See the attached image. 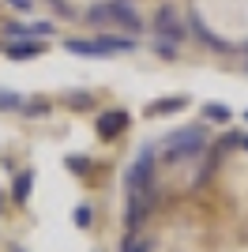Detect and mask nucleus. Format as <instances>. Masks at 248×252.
Here are the masks:
<instances>
[{"label":"nucleus","mask_w":248,"mask_h":252,"mask_svg":"<svg viewBox=\"0 0 248 252\" xmlns=\"http://www.w3.org/2000/svg\"><path fill=\"white\" fill-rule=\"evenodd\" d=\"M87 23L94 27H117V31H128V34H139L143 31V19H139V11L132 8V0H105V4H94L87 11Z\"/></svg>","instance_id":"obj_1"},{"label":"nucleus","mask_w":248,"mask_h":252,"mask_svg":"<svg viewBox=\"0 0 248 252\" xmlns=\"http://www.w3.org/2000/svg\"><path fill=\"white\" fill-rule=\"evenodd\" d=\"M162 147L169 151V158H173V162H188V158H196L199 151L207 147V128L185 125V128H177V132H169Z\"/></svg>","instance_id":"obj_2"},{"label":"nucleus","mask_w":248,"mask_h":252,"mask_svg":"<svg viewBox=\"0 0 248 252\" xmlns=\"http://www.w3.org/2000/svg\"><path fill=\"white\" fill-rule=\"evenodd\" d=\"M155 34L162 42H173V45H181L188 38V23L181 19V11H177L173 4H162V8L155 11Z\"/></svg>","instance_id":"obj_3"},{"label":"nucleus","mask_w":248,"mask_h":252,"mask_svg":"<svg viewBox=\"0 0 248 252\" xmlns=\"http://www.w3.org/2000/svg\"><path fill=\"white\" fill-rule=\"evenodd\" d=\"M151 173H155V151L143 147V151H139V158L132 162V169H128V177H124V181H128V192L139 196L143 189H151Z\"/></svg>","instance_id":"obj_4"},{"label":"nucleus","mask_w":248,"mask_h":252,"mask_svg":"<svg viewBox=\"0 0 248 252\" xmlns=\"http://www.w3.org/2000/svg\"><path fill=\"white\" fill-rule=\"evenodd\" d=\"M4 34L15 38V42H23V38H45V34H53V23H8Z\"/></svg>","instance_id":"obj_5"},{"label":"nucleus","mask_w":248,"mask_h":252,"mask_svg":"<svg viewBox=\"0 0 248 252\" xmlns=\"http://www.w3.org/2000/svg\"><path fill=\"white\" fill-rule=\"evenodd\" d=\"M64 49L75 53V57H109V53L102 49V42H98V38H87V42H83V38H68V42H64Z\"/></svg>","instance_id":"obj_6"},{"label":"nucleus","mask_w":248,"mask_h":252,"mask_svg":"<svg viewBox=\"0 0 248 252\" xmlns=\"http://www.w3.org/2000/svg\"><path fill=\"white\" fill-rule=\"evenodd\" d=\"M188 27L196 31V38H199V42H203V45H211L215 53H229V42H222V38H218L215 31H207L203 23H199V15H192V19H188Z\"/></svg>","instance_id":"obj_7"},{"label":"nucleus","mask_w":248,"mask_h":252,"mask_svg":"<svg viewBox=\"0 0 248 252\" xmlns=\"http://www.w3.org/2000/svg\"><path fill=\"white\" fill-rule=\"evenodd\" d=\"M98 42H102V49L109 53V57H113V53H132L135 45V38H124V34H98Z\"/></svg>","instance_id":"obj_8"},{"label":"nucleus","mask_w":248,"mask_h":252,"mask_svg":"<svg viewBox=\"0 0 248 252\" xmlns=\"http://www.w3.org/2000/svg\"><path fill=\"white\" fill-rule=\"evenodd\" d=\"M124 125H128V117H124V113H102V117H98V132H102L105 139H113Z\"/></svg>","instance_id":"obj_9"},{"label":"nucleus","mask_w":248,"mask_h":252,"mask_svg":"<svg viewBox=\"0 0 248 252\" xmlns=\"http://www.w3.org/2000/svg\"><path fill=\"white\" fill-rule=\"evenodd\" d=\"M188 98H165V102H155L147 109V117H165V113H177V109H185Z\"/></svg>","instance_id":"obj_10"},{"label":"nucleus","mask_w":248,"mask_h":252,"mask_svg":"<svg viewBox=\"0 0 248 252\" xmlns=\"http://www.w3.org/2000/svg\"><path fill=\"white\" fill-rule=\"evenodd\" d=\"M8 57H15V61L41 57V45H38V42H11V45H8Z\"/></svg>","instance_id":"obj_11"},{"label":"nucleus","mask_w":248,"mask_h":252,"mask_svg":"<svg viewBox=\"0 0 248 252\" xmlns=\"http://www.w3.org/2000/svg\"><path fill=\"white\" fill-rule=\"evenodd\" d=\"M0 109H4V113H11V109H23L19 94H15V91H0Z\"/></svg>","instance_id":"obj_12"},{"label":"nucleus","mask_w":248,"mask_h":252,"mask_svg":"<svg viewBox=\"0 0 248 252\" xmlns=\"http://www.w3.org/2000/svg\"><path fill=\"white\" fill-rule=\"evenodd\" d=\"M121 252H151V245L143 241V237H135V233H128V237H124V249Z\"/></svg>","instance_id":"obj_13"},{"label":"nucleus","mask_w":248,"mask_h":252,"mask_svg":"<svg viewBox=\"0 0 248 252\" xmlns=\"http://www.w3.org/2000/svg\"><path fill=\"white\" fill-rule=\"evenodd\" d=\"M203 117H207V121H218V125H226V121H229V109H226V105H207Z\"/></svg>","instance_id":"obj_14"},{"label":"nucleus","mask_w":248,"mask_h":252,"mask_svg":"<svg viewBox=\"0 0 248 252\" xmlns=\"http://www.w3.org/2000/svg\"><path fill=\"white\" fill-rule=\"evenodd\" d=\"M31 185H34V177H31V173L15 177V200H27V196H31Z\"/></svg>","instance_id":"obj_15"},{"label":"nucleus","mask_w":248,"mask_h":252,"mask_svg":"<svg viewBox=\"0 0 248 252\" xmlns=\"http://www.w3.org/2000/svg\"><path fill=\"white\" fill-rule=\"evenodd\" d=\"M72 219H75V226L83 230V226H91V222H94V211H91V207H75Z\"/></svg>","instance_id":"obj_16"},{"label":"nucleus","mask_w":248,"mask_h":252,"mask_svg":"<svg viewBox=\"0 0 248 252\" xmlns=\"http://www.w3.org/2000/svg\"><path fill=\"white\" fill-rule=\"evenodd\" d=\"M8 4L15 11H23V15H31V11H34V0H8Z\"/></svg>","instance_id":"obj_17"},{"label":"nucleus","mask_w":248,"mask_h":252,"mask_svg":"<svg viewBox=\"0 0 248 252\" xmlns=\"http://www.w3.org/2000/svg\"><path fill=\"white\" fill-rule=\"evenodd\" d=\"M237 147H245V151H248V136H241V139H237Z\"/></svg>","instance_id":"obj_18"},{"label":"nucleus","mask_w":248,"mask_h":252,"mask_svg":"<svg viewBox=\"0 0 248 252\" xmlns=\"http://www.w3.org/2000/svg\"><path fill=\"white\" fill-rule=\"evenodd\" d=\"M11 252H27V249H11Z\"/></svg>","instance_id":"obj_19"},{"label":"nucleus","mask_w":248,"mask_h":252,"mask_svg":"<svg viewBox=\"0 0 248 252\" xmlns=\"http://www.w3.org/2000/svg\"><path fill=\"white\" fill-rule=\"evenodd\" d=\"M245 121H248V113H245Z\"/></svg>","instance_id":"obj_20"},{"label":"nucleus","mask_w":248,"mask_h":252,"mask_svg":"<svg viewBox=\"0 0 248 252\" xmlns=\"http://www.w3.org/2000/svg\"><path fill=\"white\" fill-rule=\"evenodd\" d=\"M245 53H248V45H245Z\"/></svg>","instance_id":"obj_21"}]
</instances>
